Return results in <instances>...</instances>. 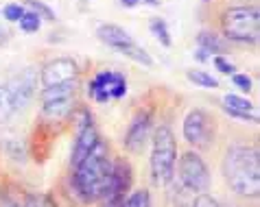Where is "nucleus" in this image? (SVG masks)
Segmentation results:
<instances>
[{"mask_svg":"<svg viewBox=\"0 0 260 207\" xmlns=\"http://www.w3.org/2000/svg\"><path fill=\"white\" fill-rule=\"evenodd\" d=\"M223 177L234 194L254 198L260 192V157L256 148L230 146L223 157Z\"/></svg>","mask_w":260,"mask_h":207,"instance_id":"1","label":"nucleus"},{"mask_svg":"<svg viewBox=\"0 0 260 207\" xmlns=\"http://www.w3.org/2000/svg\"><path fill=\"white\" fill-rule=\"evenodd\" d=\"M112 168H114V161L110 157V148H107L103 140H99L94 151L85 157L75 168V173H72V183H75V190L79 192V196L88 203L103 198L112 177Z\"/></svg>","mask_w":260,"mask_h":207,"instance_id":"2","label":"nucleus"},{"mask_svg":"<svg viewBox=\"0 0 260 207\" xmlns=\"http://www.w3.org/2000/svg\"><path fill=\"white\" fill-rule=\"evenodd\" d=\"M223 35L236 44H256L260 37V13L256 7L236 5L223 11L221 16Z\"/></svg>","mask_w":260,"mask_h":207,"instance_id":"3","label":"nucleus"},{"mask_svg":"<svg viewBox=\"0 0 260 207\" xmlns=\"http://www.w3.org/2000/svg\"><path fill=\"white\" fill-rule=\"evenodd\" d=\"M153 148H151V173L157 183L166 185L177 166V140L169 125H160L153 133Z\"/></svg>","mask_w":260,"mask_h":207,"instance_id":"4","label":"nucleus"},{"mask_svg":"<svg viewBox=\"0 0 260 207\" xmlns=\"http://www.w3.org/2000/svg\"><path fill=\"white\" fill-rule=\"evenodd\" d=\"M179 179L186 190L194 192V194H204L210 188V170H208L204 157L194 151H186L179 157Z\"/></svg>","mask_w":260,"mask_h":207,"instance_id":"5","label":"nucleus"},{"mask_svg":"<svg viewBox=\"0 0 260 207\" xmlns=\"http://www.w3.org/2000/svg\"><path fill=\"white\" fill-rule=\"evenodd\" d=\"M214 133H216L214 118L206 109H192L184 118V138L188 144L197 148H206L212 144Z\"/></svg>","mask_w":260,"mask_h":207,"instance_id":"6","label":"nucleus"},{"mask_svg":"<svg viewBox=\"0 0 260 207\" xmlns=\"http://www.w3.org/2000/svg\"><path fill=\"white\" fill-rule=\"evenodd\" d=\"M88 94L94 98L96 103H110L118 101L127 94V78L120 72L107 70V72H99L88 83Z\"/></svg>","mask_w":260,"mask_h":207,"instance_id":"7","label":"nucleus"},{"mask_svg":"<svg viewBox=\"0 0 260 207\" xmlns=\"http://www.w3.org/2000/svg\"><path fill=\"white\" fill-rule=\"evenodd\" d=\"M38 83H40V72L35 68H24L22 72H18L7 83V88L11 92V98H13V105H16L18 111H22L24 107L33 101L35 92H38Z\"/></svg>","mask_w":260,"mask_h":207,"instance_id":"8","label":"nucleus"},{"mask_svg":"<svg viewBox=\"0 0 260 207\" xmlns=\"http://www.w3.org/2000/svg\"><path fill=\"white\" fill-rule=\"evenodd\" d=\"M132 166L125 159L114 161L110 183H107V190L103 194V201L110 207H118L127 198V190L132 188Z\"/></svg>","mask_w":260,"mask_h":207,"instance_id":"9","label":"nucleus"},{"mask_svg":"<svg viewBox=\"0 0 260 207\" xmlns=\"http://www.w3.org/2000/svg\"><path fill=\"white\" fill-rule=\"evenodd\" d=\"M79 76V66L72 57H57L50 59L40 72V81L44 88H53V85L72 81Z\"/></svg>","mask_w":260,"mask_h":207,"instance_id":"10","label":"nucleus"},{"mask_svg":"<svg viewBox=\"0 0 260 207\" xmlns=\"http://www.w3.org/2000/svg\"><path fill=\"white\" fill-rule=\"evenodd\" d=\"M151 138V113L140 109L136 116L132 118V122L127 127L125 133V148L132 153H140L147 140Z\"/></svg>","mask_w":260,"mask_h":207,"instance_id":"11","label":"nucleus"},{"mask_svg":"<svg viewBox=\"0 0 260 207\" xmlns=\"http://www.w3.org/2000/svg\"><path fill=\"white\" fill-rule=\"evenodd\" d=\"M99 131L94 125H88L85 129L77 131V138H75V146H72V155H70V163L72 168H77L79 163H81L85 157H88L92 151H94V146L99 144Z\"/></svg>","mask_w":260,"mask_h":207,"instance_id":"12","label":"nucleus"},{"mask_svg":"<svg viewBox=\"0 0 260 207\" xmlns=\"http://www.w3.org/2000/svg\"><path fill=\"white\" fill-rule=\"evenodd\" d=\"M96 37L103 42L105 46L114 48V51H120V48H125L129 44H134V37L129 35L125 28L118 26V24H101L96 28Z\"/></svg>","mask_w":260,"mask_h":207,"instance_id":"13","label":"nucleus"},{"mask_svg":"<svg viewBox=\"0 0 260 207\" xmlns=\"http://www.w3.org/2000/svg\"><path fill=\"white\" fill-rule=\"evenodd\" d=\"M197 46L206 55H212V57H225L228 55L225 42H223L214 31H199L197 33Z\"/></svg>","mask_w":260,"mask_h":207,"instance_id":"14","label":"nucleus"},{"mask_svg":"<svg viewBox=\"0 0 260 207\" xmlns=\"http://www.w3.org/2000/svg\"><path fill=\"white\" fill-rule=\"evenodd\" d=\"M77 98H61V101H48L42 105V116L48 120H63L75 111Z\"/></svg>","mask_w":260,"mask_h":207,"instance_id":"15","label":"nucleus"},{"mask_svg":"<svg viewBox=\"0 0 260 207\" xmlns=\"http://www.w3.org/2000/svg\"><path fill=\"white\" fill-rule=\"evenodd\" d=\"M77 90H79V78H72V81L53 85V88H44L40 96H42V103L61 101V98H77Z\"/></svg>","mask_w":260,"mask_h":207,"instance_id":"16","label":"nucleus"},{"mask_svg":"<svg viewBox=\"0 0 260 207\" xmlns=\"http://www.w3.org/2000/svg\"><path fill=\"white\" fill-rule=\"evenodd\" d=\"M16 113H18V109H16V105H13L9 88H7V83L0 85V122H9Z\"/></svg>","mask_w":260,"mask_h":207,"instance_id":"17","label":"nucleus"},{"mask_svg":"<svg viewBox=\"0 0 260 207\" xmlns=\"http://www.w3.org/2000/svg\"><path fill=\"white\" fill-rule=\"evenodd\" d=\"M149 28H151V33H153V37L160 42L162 46L169 48L173 44V39H171V33H169V24L164 22L162 18H151V22H149Z\"/></svg>","mask_w":260,"mask_h":207,"instance_id":"18","label":"nucleus"},{"mask_svg":"<svg viewBox=\"0 0 260 207\" xmlns=\"http://www.w3.org/2000/svg\"><path fill=\"white\" fill-rule=\"evenodd\" d=\"M223 107L234 109V111H247V113L254 111V103L247 101V98L236 96V94H225V96H223Z\"/></svg>","mask_w":260,"mask_h":207,"instance_id":"19","label":"nucleus"},{"mask_svg":"<svg viewBox=\"0 0 260 207\" xmlns=\"http://www.w3.org/2000/svg\"><path fill=\"white\" fill-rule=\"evenodd\" d=\"M188 81L194 83V85H199V88H208V90H212V88H219V81H216L214 76H210L208 72H204V70H188Z\"/></svg>","mask_w":260,"mask_h":207,"instance_id":"20","label":"nucleus"},{"mask_svg":"<svg viewBox=\"0 0 260 207\" xmlns=\"http://www.w3.org/2000/svg\"><path fill=\"white\" fill-rule=\"evenodd\" d=\"M118 207H151V196L147 190H136Z\"/></svg>","mask_w":260,"mask_h":207,"instance_id":"21","label":"nucleus"},{"mask_svg":"<svg viewBox=\"0 0 260 207\" xmlns=\"http://www.w3.org/2000/svg\"><path fill=\"white\" fill-rule=\"evenodd\" d=\"M20 28H22L24 33H35L40 28L42 24V18L38 16V13H33V11H24V16L20 18Z\"/></svg>","mask_w":260,"mask_h":207,"instance_id":"22","label":"nucleus"},{"mask_svg":"<svg viewBox=\"0 0 260 207\" xmlns=\"http://www.w3.org/2000/svg\"><path fill=\"white\" fill-rule=\"evenodd\" d=\"M26 7H31V11H33V13H38L40 18L48 20V22H53V20H55V11L50 9L48 5L40 3V0H26Z\"/></svg>","mask_w":260,"mask_h":207,"instance_id":"23","label":"nucleus"},{"mask_svg":"<svg viewBox=\"0 0 260 207\" xmlns=\"http://www.w3.org/2000/svg\"><path fill=\"white\" fill-rule=\"evenodd\" d=\"M3 16H5L7 22H20V18L24 16V7H22V5H16V3L5 5Z\"/></svg>","mask_w":260,"mask_h":207,"instance_id":"24","label":"nucleus"},{"mask_svg":"<svg viewBox=\"0 0 260 207\" xmlns=\"http://www.w3.org/2000/svg\"><path fill=\"white\" fill-rule=\"evenodd\" d=\"M24 207H55V203L48 194H28Z\"/></svg>","mask_w":260,"mask_h":207,"instance_id":"25","label":"nucleus"},{"mask_svg":"<svg viewBox=\"0 0 260 207\" xmlns=\"http://www.w3.org/2000/svg\"><path fill=\"white\" fill-rule=\"evenodd\" d=\"M232 83H234L241 92H245V94H247V92H251V88H254V83H251V76H247V74H238V72L232 74Z\"/></svg>","mask_w":260,"mask_h":207,"instance_id":"26","label":"nucleus"},{"mask_svg":"<svg viewBox=\"0 0 260 207\" xmlns=\"http://www.w3.org/2000/svg\"><path fill=\"white\" fill-rule=\"evenodd\" d=\"M214 68H219V72H223V74H236V66L234 63H230L225 57H214Z\"/></svg>","mask_w":260,"mask_h":207,"instance_id":"27","label":"nucleus"},{"mask_svg":"<svg viewBox=\"0 0 260 207\" xmlns=\"http://www.w3.org/2000/svg\"><path fill=\"white\" fill-rule=\"evenodd\" d=\"M225 109V113L228 116H232V118H236V120H241V122H258V118L254 116V113H247V111H234V109H228V107H223Z\"/></svg>","mask_w":260,"mask_h":207,"instance_id":"28","label":"nucleus"},{"mask_svg":"<svg viewBox=\"0 0 260 207\" xmlns=\"http://www.w3.org/2000/svg\"><path fill=\"white\" fill-rule=\"evenodd\" d=\"M192 207H221L219 203H216V198H212L210 194H197V198L192 201Z\"/></svg>","mask_w":260,"mask_h":207,"instance_id":"29","label":"nucleus"},{"mask_svg":"<svg viewBox=\"0 0 260 207\" xmlns=\"http://www.w3.org/2000/svg\"><path fill=\"white\" fill-rule=\"evenodd\" d=\"M118 3L122 7H127V9H132V7H138L140 5V0H118Z\"/></svg>","mask_w":260,"mask_h":207,"instance_id":"30","label":"nucleus"},{"mask_svg":"<svg viewBox=\"0 0 260 207\" xmlns=\"http://www.w3.org/2000/svg\"><path fill=\"white\" fill-rule=\"evenodd\" d=\"M194 59H197V61H206V59H208V55L199 48V51H194Z\"/></svg>","mask_w":260,"mask_h":207,"instance_id":"31","label":"nucleus"},{"mask_svg":"<svg viewBox=\"0 0 260 207\" xmlns=\"http://www.w3.org/2000/svg\"><path fill=\"white\" fill-rule=\"evenodd\" d=\"M5 42H7V28H5L3 24H0V46H3Z\"/></svg>","mask_w":260,"mask_h":207,"instance_id":"32","label":"nucleus"},{"mask_svg":"<svg viewBox=\"0 0 260 207\" xmlns=\"http://www.w3.org/2000/svg\"><path fill=\"white\" fill-rule=\"evenodd\" d=\"M140 3L151 5V7H160V5H162V0H140Z\"/></svg>","mask_w":260,"mask_h":207,"instance_id":"33","label":"nucleus"},{"mask_svg":"<svg viewBox=\"0 0 260 207\" xmlns=\"http://www.w3.org/2000/svg\"><path fill=\"white\" fill-rule=\"evenodd\" d=\"M204 3H208V0H204Z\"/></svg>","mask_w":260,"mask_h":207,"instance_id":"34","label":"nucleus"}]
</instances>
